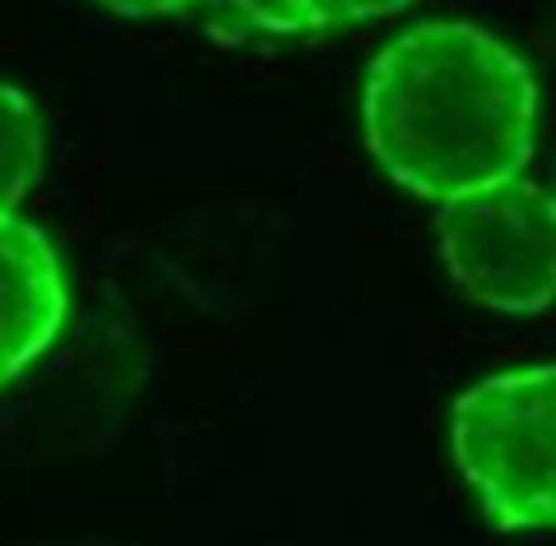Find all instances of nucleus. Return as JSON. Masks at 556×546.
Returning <instances> with one entry per match:
<instances>
[{
  "instance_id": "f257e3e1",
  "label": "nucleus",
  "mask_w": 556,
  "mask_h": 546,
  "mask_svg": "<svg viewBox=\"0 0 556 546\" xmlns=\"http://www.w3.org/2000/svg\"><path fill=\"white\" fill-rule=\"evenodd\" d=\"M538 112L533 65L464 20L404 28L362 79V135L376 167L441 208L519 181L538 144Z\"/></svg>"
},
{
  "instance_id": "f03ea898",
  "label": "nucleus",
  "mask_w": 556,
  "mask_h": 546,
  "mask_svg": "<svg viewBox=\"0 0 556 546\" xmlns=\"http://www.w3.org/2000/svg\"><path fill=\"white\" fill-rule=\"evenodd\" d=\"M450 459L496 533H556V361L468 384L450 408Z\"/></svg>"
},
{
  "instance_id": "7ed1b4c3",
  "label": "nucleus",
  "mask_w": 556,
  "mask_h": 546,
  "mask_svg": "<svg viewBox=\"0 0 556 546\" xmlns=\"http://www.w3.org/2000/svg\"><path fill=\"white\" fill-rule=\"evenodd\" d=\"M441 259L455 288L496 315L556 306V195L538 181H506L441 208Z\"/></svg>"
},
{
  "instance_id": "20e7f679",
  "label": "nucleus",
  "mask_w": 556,
  "mask_h": 546,
  "mask_svg": "<svg viewBox=\"0 0 556 546\" xmlns=\"http://www.w3.org/2000/svg\"><path fill=\"white\" fill-rule=\"evenodd\" d=\"M70 310L61 255L33 223L0 218V390L56 343Z\"/></svg>"
},
{
  "instance_id": "39448f33",
  "label": "nucleus",
  "mask_w": 556,
  "mask_h": 546,
  "mask_svg": "<svg viewBox=\"0 0 556 546\" xmlns=\"http://www.w3.org/2000/svg\"><path fill=\"white\" fill-rule=\"evenodd\" d=\"M413 0H204V28L218 42H298L386 20Z\"/></svg>"
},
{
  "instance_id": "423d86ee",
  "label": "nucleus",
  "mask_w": 556,
  "mask_h": 546,
  "mask_svg": "<svg viewBox=\"0 0 556 546\" xmlns=\"http://www.w3.org/2000/svg\"><path fill=\"white\" fill-rule=\"evenodd\" d=\"M42 153H47L42 112L14 84H0V218H14V204L33 190L42 172Z\"/></svg>"
},
{
  "instance_id": "0eeeda50",
  "label": "nucleus",
  "mask_w": 556,
  "mask_h": 546,
  "mask_svg": "<svg viewBox=\"0 0 556 546\" xmlns=\"http://www.w3.org/2000/svg\"><path fill=\"white\" fill-rule=\"evenodd\" d=\"M116 14H135V20H149V14H181V10H200L204 0H102Z\"/></svg>"
}]
</instances>
